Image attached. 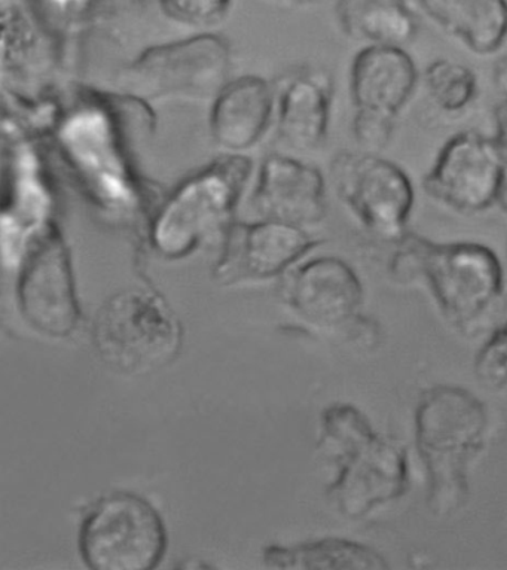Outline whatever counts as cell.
<instances>
[{
	"instance_id": "44dd1931",
	"label": "cell",
	"mask_w": 507,
	"mask_h": 570,
	"mask_svg": "<svg viewBox=\"0 0 507 570\" xmlns=\"http://www.w3.org/2000/svg\"><path fill=\"white\" fill-rule=\"evenodd\" d=\"M475 374L485 387L507 392V324L494 331L476 355Z\"/></svg>"
},
{
	"instance_id": "d6986e66",
	"label": "cell",
	"mask_w": 507,
	"mask_h": 570,
	"mask_svg": "<svg viewBox=\"0 0 507 570\" xmlns=\"http://www.w3.org/2000/svg\"><path fill=\"white\" fill-rule=\"evenodd\" d=\"M264 563L288 570H386L385 557L364 543L341 538L299 543L294 547L271 546L264 551Z\"/></svg>"
},
{
	"instance_id": "9c48e42d",
	"label": "cell",
	"mask_w": 507,
	"mask_h": 570,
	"mask_svg": "<svg viewBox=\"0 0 507 570\" xmlns=\"http://www.w3.org/2000/svg\"><path fill=\"white\" fill-rule=\"evenodd\" d=\"M506 185V153L494 137L475 130L449 137L422 178L431 200L465 215L498 205Z\"/></svg>"
},
{
	"instance_id": "d4e9b609",
	"label": "cell",
	"mask_w": 507,
	"mask_h": 570,
	"mask_svg": "<svg viewBox=\"0 0 507 570\" xmlns=\"http://www.w3.org/2000/svg\"><path fill=\"white\" fill-rule=\"evenodd\" d=\"M281 3H288V6L294 7H307L311 6V3H316L317 0H279Z\"/></svg>"
},
{
	"instance_id": "7a4b0ae2",
	"label": "cell",
	"mask_w": 507,
	"mask_h": 570,
	"mask_svg": "<svg viewBox=\"0 0 507 570\" xmlns=\"http://www.w3.org/2000/svg\"><path fill=\"white\" fill-rule=\"evenodd\" d=\"M414 424L427 505L436 517H451L469 501L470 466L487 443V409L466 389L440 384L422 393Z\"/></svg>"
},
{
	"instance_id": "603a6c76",
	"label": "cell",
	"mask_w": 507,
	"mask_h": 570,
	"mask_svg": "<svg viewBox=\"0 0 507 570\" xmlns=\"http://www.w3.org/2000/svg\"><path fill=\"white\" fill-rule=\"evenodd\" d=\"M396 121L374 117V115L356 114L352 118V135L361 151L381 154L389 147Z\"/></svg>"
},
{
	"instance_id": "52a82bcc",
	"label": "cell",
	"mask_w": 507,
	"mask_h": 570,
	"mask_svg": "<svg viewBox=\"0 0 507 570\" xmlns=\"http://www.w3.org/2000/svg\"><path fill=\"white\" fill-rule=\"evenodd\" d=\"M79 551L92 570L156 569L167 551L165 521L140 494H105L82 520Z\"/></svg>"
},
{
	"instance_id": "6da1fadb",
	"label": "cell",
	"mask_w": 507,
	"mask_h": 570,
	"mask_svg": "<svg viewBox=\"0 0 507 570\" xmlns=\"http://www.w3.org/2000/svg\"><path fill=\"white\" fill-rule=\"evenodd\" d=\"M319 453L335 470L328 494L346 519H365L408 492L407 452L378 434L355 405L335 404L324 411Z\"/></svg>"
},
{
	"instance_id": "ac0fdd59",
	"label": "cell",
	"mask_w": 507,
	"mask_h": 570,
	"mask_svg": "<svg viewBox=\"0 0 507 570\" xmlns=\"http://www.w3.org/2000/svg\"><path fill=\"white\" fill-rule=\"evenodd\" d=\"M335 16L342 33L364 47L405 48L418 32L408 0H337Z\"/></svg>"
},
{
	"instance_id": "277c9868",
	"label": "cell",
	"mask_w": 507,
	"mask_h": 570,
	"mask_svg": "<svg viewBox=\"0 0 507 570\" xmlns=\"http://www.w3.org/2000/svg\"><path fill=\"white\" fill-rule=\"evenodd\" d=\"M183 330L157 295L122 291L106 299L92 324V344L115 373L140 377L157 373L179 356Z\"/></svg>"
},
{
	"instance_id": "3957f363",
	"label": "cell",
	"mask_w": 507,
	"mask_h": 570,
	"mask_svg": "<svg viewBox=\"0 0 507 570\" xmlns=\"http://www.w3.org/2000/svg\"><path fill=\"white\" fill-rule=\"evenodd\" d=\"M391 274L398 281L422 278L445 320L474 334L505 291L496 252L483 243H438L409 233L395 243Z\"/></svg>"
},
{
	"instance_id": "5b68a950",
	"label": "cell",
	"mask_w": 507,
	"mask_h": 570,
	"mask_svg": "<svg viewBox=\"0 0 507 570\" xmlns=\"http://www.w3.org/2000/svg\"><path fill=\"white\" fill-rule=\"evenodd\" d=\"M250 169L247 158L232 156L180 184L153 220L151 238L158 254L183 258L210 237L227 232Z\"/></svg>"
},
{
	"instance_id": "30bf717a",
	"label": "cell",
	"mask_w": 507,
	"mask_h": 570,
	"mask_svg": "<svg viewBox=\"0 0 507 570\" xmlns=\"http://www.w3.org/2000/svg\"><path fill=\"white\" fill-rule=\"evenodd\" d=\"M21 316L48 338H68L81 320L72 263L68 247L56 228L39 233L21 261L17 281Z\"/></svg>"
},
{
	"instance_id": "ffe728a7",
	"label": "cell",
	"mask_w": 507,
	"mask_h": 570,
	"mask_svg": "<svg viewBox=\"0 0 507 570\" xmlns=\"http://www.w3.org/2000/svg\"><path fill=\"white\" fill-rule=\"evenodd\" d=\"M422 86L431 105L445 115L466 112L479 91L475 70L451 59H436L427 65Z\"/></svg>"
},
{
	"instance_id": "8fae6325",
	"label": "cell",
	"mask_w": 507,
	"mask_h": 570,
	"mask_svg": "<svg viewBox=\"0 0 507 570\" xmlns=\"http://www.w3.org/2000/svg\"><path fill=\"white\" fill-rule=\"evenodd\" d=\"M365 291L351 265L320 256L299 265L286 282V302L299 321L326 335H351L368 324Z\"/></svg>"
},
{
	"instance_id": "e0dca14e",
	"label": "cell",
	"mask_w": 507,
	"mask_h": 570,
	"mask_svg": "<svg viewBox=\"0 0 507 570\" xmlns=\"http://www.w3.org/2000/svg\"><path fill=\"white\" fill-rule=\"evenodd\" d=\"M445 35L476 56H493L507 43V0H408Z\"/></svg>"
},
{
	"instance_id": "8992f818",
	"label": "cell",
	"mask_w": 507,
	"mask_h": 570,
	"mask_svg": "<svg viewBox=\"0 0 507 570\" xmlns=\"http://www.w3.org/2000/svg\"><path fill=\"white\" fill-rule=\"evenodd\" d=\"M231 50L211 33L148 48L122 70L119 86L149 101L215 100L229 82Z\"/></svg>"
},
{
	"instance_id": "5bb4252c",
	"label": "cell",
	"mask_w": 507,
	"mask_h": 570,
	"mask_svg": "<svg viewBox=\"0 0 507 570\" xmlns=\"http://www.w3.org/2000/svg\"><path fill=\"white\" fill-rule=\"evenodd\" d=\"M420 73L402 47L361 48L350 66V96L356 114L396 121L412 100Z\"/></svg>"
},
{
	"instance_id": "cb8c5ba5",
	"label": "cell",
	"mask_w": 507,
	"mask_h": 570,
	"mask_svg": "<svg viewBox=\"0 0 507 570\" xmlns=\"http://www.w3.org/2000/svg\"><path fill=\"white\" fill-rule=\"evenodd\" d=\"M493 82L500 100L494 109V139L507 156V56L496 61L493 68Z\"/></svg>"
},
{
	"instance_id": "2e32d148",
	"label": "cell",
	"mask_w": 507,
	"mask_h": 570,
	"mask_svg": "<svg viewBox=\"0 0 507 570\" xmlns=\"http://www.w3.org/2000/svg\"><path fill=\"white\" fill-rule=\"evenodd\" d=\"M272 115L275 91L266 79L254 75L233 79L211 106V136L227 151H247L261 141L271 126Z\"/></svg>"
},
{
	"instance_id": "9a60e30c",
	"label": "cell",
	"mask_w": 507,
	"mask_h": 570,
	"mask_svg": "<svg viewBox=\"0 0 507 570\" xmlns=\"http://www.w3.org/2000/svg\"><path fill=\"white\" fill-rule=\"evenodd\" d=\"M332 97V78L324 70L304 69L286 79L277 114V131L286 147L302 154L324 148Z\"/></svg>"
},
{
	"instance_id": "7402d4cb",
	"label": "cell",
	"mask_w": 507,
	"mask_h": 570,
	"mask_svg": "<svg viewBox=\"0 0 507 570\" xmlns=\"http://www.w3.org/2000/svg\"><path fill=\"white\" fill-rule=\"evenodd\" d=\"M165 14L189 28H210L228 16L232 0H160Z\"/></svg>"
},
{
	"instance_id": "4fadbf2b",
	"label": "cell",
	"mask_w": 507,
	"mask_h": 570,
	"mask_svg": "<svg viewBox=\"0 0 507 570\" xmlns=\"http://www.w3.org/2000/svg\"><path fill=\"white\" fill-rule=\"evenodd\" d=\"M251 207L261 219L316 227L328 215V191L324 175L316 167L285 156L264 161Z\"/></svg>"
},
{
	"instance_id": "484cf974",
	"label": "cell",
	"mask_w": 507,
	"mask_h": 570,
	"mask_svg": "<svg viewBox=\"0 0 507 570\" xmlns=\"http://www.w3.org/2000/svg\"><path fill=\"white\" fill-rule=\"evenodd\" d=\"M498 206H501V209L507 214V185L505 191L501 194L500 202H498Z\"/></svg>"
},
{
	"instance_id": "7c38bea8",
	"label": "cell",
	"mask_w": 507,
	"mask_h": 570,
	"mask_svg": "<svg viewBox=\"0 0 507 570\" xmlns=\"http://www.w3.org/2000/svg\"><path fill=\"white\" fill-rule=\"evenodd\" d=\"M319 245L307 229L276 220L232 223L216 274L223 282L264 281L285 273Z\"/></svg>"
},
{
	"instance_id": "ba28073f",
	"label": "cell",
	"mask_w": 507,
	"mask_h": 570,
	"mask_svg": "<svg viewBox=\"0 0 507 570\" xmlns=\"http://www.w3.org/2000/svg\"><path fill=\"white\" fill-rule=\"evenodd\" d=\"M339 200L378 240L395 245L408 234L416 205L412 179L381 154L342 151L330 163Z\"/></svg>"
}]
</instances>
